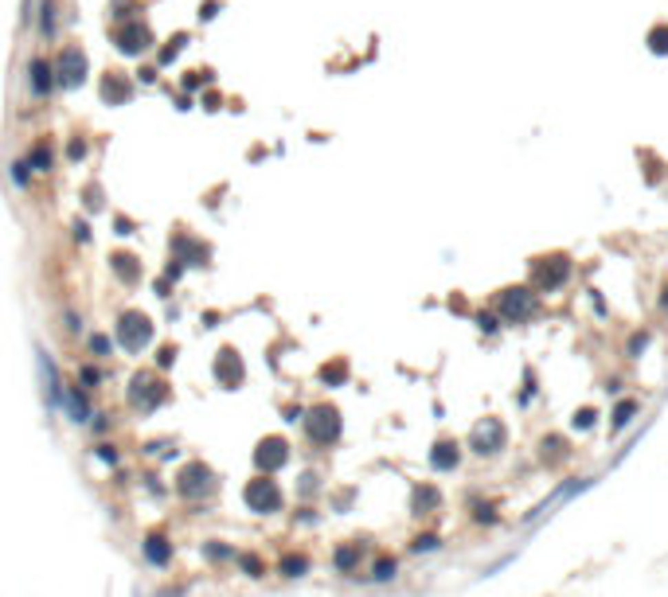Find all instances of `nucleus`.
Segmentation results:
<instances>
[{"label": "nucleus", "mask_w": 668, "mask_h": 597, "mask_svg": "<svg viewBox=\"0 0 668 597\" xmlns=\"http://www.w3.org/2000/svg\"><path fill=\"white\" fill-rule=\"evenodd\" d=\"M207 558H231V550L227 547H207Z\"/></svg>", "instance_id": "nucleus-47"}, {"label": "nucleus", "mask_w": 668, "mask_h": 597, "mask_svg": "<svg viewBox=\"0 0 668 597\" xmlns=\"http://www.w3.org/2000/svg\"><path fill=\"white\" fill-rule=\"evenodd\" d=\"M341 410L328 406V402H321V406H313L309 414H305V433H309V442L316 445H332L336 437H341Z\"/></svg>", "instance_id": "nucleus-4"}, {"label": "nucleus", "mask_w": 668, "mask_h": 597, "mask_svg": "<svg viewBox=\"0 0 668 597\" xmlns=\"http://www.w3.org/2000/svg\"><path fill=\"white\" fill-rule=\"evenodd\" d=\"M129 402L137 410H157L160 402H169V387L157 371H137L129 379Z\"/></svg>", "instance_id": "nucleus-2"}, {"label": "nucleus", "mask_w": 668, "mask_h": 597, "mask_svg": "<svg viewBox=\"0 0 668 597\" xmlns=\"http://www.w3.org/2000/svg\"><path fill=\"white\" fill-rule=\"evenodd\" d=\"M67 156H71V160H83V156H86V141H71V144H67Z\"/></svg>", "instance_id": "nucleus-43"}, {"label": "nucleus", "mask_w": 668, "mask_h": 597, "mask_svg": "<svg viewBox=\"0 0 668 597\" xmlns=\"http://www.w3.org/2000/svg\"><path fill=\"white\" fill-rule=\"evenodd\" d=\"M109 262H114V274L122 277L125 285H137V277H141V262H137V254H114Z\"/></svg>", "instance_id": "nucleus-19"}, {"label": "nucleus", "mask_w": 668, "mask_h": 597, "mask_svg": "<svg viewBox=\"0 0 668 597\" xmlns=\"http://www.w3.org/2000/svg\"><path fill=\"white\" fill-rule=\"evenodd\" d=\"M594 418H598L594 410H590V406H583V410H574L571 426H574V430H590V426H594Z\"/></svg>", "instance_id": "nucleus-33"}, {"label": "nucleus", "mask_w": 668, "mask_h": 597, "mask_svg": "<svg viewBox=\"0 0 668 597\" xmlns=\"http://www.w3.org/2000/svg\"><path fill=\"white\" fill-rule=\"evenodd\" d=\"M59 406L67 410V418H71L74 426L90 422V402H86V387H67V382H63V398H59Z\"/></svg>", "instance_id": "nucleus-16"}, {"label": "nucleus", "mask_w": 668, "mask_h": 597, "mask_svg": "<svg viewBox=\"0 0 668 597\" xmlns=\"http://www.w3.org/2000/svg\"><path fill=\"white\" fill-rule=\"evenodd\" d=\"M457 461H462V445H457V442H438L434 449H430V465H434L438 473L457 468Z\"/></svg>", "instance_id": "nucleus-17"}, {"label": "nucleus", "mask_w": 668, "mask_h": 597, "mask_svg": "<svg viewBox=\"0 0 668 597\" xmlns=\"http://www.w3.org/2000/svg\"><path fill=\"white\" fill-rule=\"evenodd\" d=\"M86 344H90V356H109V340H106L102 332H94L90 340H86Z\"/></svg>", "instance_id": "nucleus-37"}, {"label": "nucleus", "mask_w": 668, "mask_h": 597, "mask_svg": "<svg viewBox=\"0 0 668 597\" xmlns=\"http://www.w3.org/2000/svg\"><path fill=\"white\" fill-rule=\"evenodd\" d=\"M477 328H481V332H497L500 324H497V316H493V312H481V316H477Z\"/></svg>", "instance_id": "nucleus-40"}, {"label": "nucleus", "mask_w": 668, "mask_h": 597, "mask_svg": "<svg viewBox=\"0 0 668 597\" xmlns=\"http://www.w3.org/2000/svg\"><path fill=\"white\" fill-rule=\"evenodd\" d=\"M149 340H153V321H149L141 309H125L122 316H118V344L129 351V356H137V351H145Z\"/></svg>", "instance_id": "nucleus-1"}, {"label": "nucleus", "mask_w": 668, "mask_h": 597, "mask_svg": "<svg viewBox=\"0 0 668 597\" xmlns=\"http://www.w3.org/2000/svg\"><path fill=\"white\" fill-rule=\"evenodd\" d=\"M438 500H442V496H438V488H414V512H418V515L430 512Z\"/></svg>", "instance_id": "nucleus-27"}, {"label": "nucleus", "mask_w": 668, "mask_h": 597, "mask_svg": "<svg viewBox=\"0 0 668 597\" xmlns=\"http://www.w3.org/2000/svg\"><path fill=\"white\" fill-rule=\"evenodd\" d=\"M660 305H668V285H665V297H660Z\"/></svg>", "instance_id": "nucleus-51"}, {"label": "nucleus", "mask_w": 668, "mask_h": 597, "mask_svg": "<svg viewBox=\"0 0 668 597\" xmlns=\"http://www.w3.org/2000/svg\"><path fill=\"white\" fill-rule=\"evenodd\" d=\"M633 414H637V402H633V398H621L618 410H614V430H625V426L633 422Z\"/></svg>", "instance_id": "nucleus-25"}, {"label": "nucleus", "mask_w": 668, "mask_h": 597, "mask_svg": "<svg viewBox=\"0 0 668 597\" xmlns=\"http://www.w3.org/2000/svg\"><path fill=\"white\" fill-rule=\"evenodd\" d=\"M86 74H90L86 51L74 47V43H67V47L59 51V59H55V86H63V90H78V86L86 83Z\"/></svg>", "instance_id": "nucleus-3"}, {"label": "nucleus", "mask_w": 668, "mask_h": 597, "mask_svg": "<svg viewBox=\"0 0 668 597\" xmlns=\"http://www.w3.org/2000/svg\"><path fill=\"white\" fill-rule=\"evenodd\" d=\"M497 309H500V316H504L508 324H520V321H528V316L535 312V293L528 285H512V289L500 293Z\"/></svg>", "instance_id": "nucleus-8"}, {"label": "nucleus", "mask_w": 668, "mask_h": 597, "mask_svg": "<svg viewBox=\"0 0 668 597\" xmlns=\"http://www.w3.org/2000/svg\"><path fill=\"white\" fill-rule=\"evenodd\" d=\"M532 277H535V289L551 293V289H559L563 281L571 277V258H567V254H547V258L535 262Z\"/></svg>", "instance_id": "nucleus-9"}, {"label": "nucleus", "mask_w": 668, "mask_h": 597, "mask_svg": "<svg viewBox=\"0 0 668 597\" xmlns=\"http://www.w3.org/2000/svg\"><path fill=\"white\" fill-rule=\"evenodd\" d=\"M176 488H180L184 500H204V496H211V492L219 488V477L204 465V461H188V465L180 468Z\"/></svg>", "instance_id": "nucleus-5"}, {"label": "nucleus", "mask_w": 668, "mask_h": 597, "mask_svg": "<svg viewBox=\"0 0 668 597\" xmlns=\"http://www.w3.org/2000/svg\"><path fill=\"white\" fill-rule=\"evenodd\" d=\"M278 570L285 574V578H301V574L309 570V558H305V554H281Z\"/></svg>", "instance_id": "nucleus-23"}, {"label": "nucleus", "mask_w": 668, "mask_h": 597, "mask_svg": "<svg viewBox=\"0 0 668 597\" xmlns=\"http://www.w3.org/2000/svg\"><path fill=\"white\" fill-rule=\"evenodd\" d=\"M188 43H192V36H184V32H180V36H172V39H169V47L157 55V67H169V63L180 55V47H188Z\"/></svg>", "instance_id": "nucleus-24"}, {"label": "nucleus", "mask_w": 668, "mask_h": 597, "mask_svg": "<svg viewBox=\"0 0 668 597\" xmlns=\"http://www.w3.org/2000/svg\"><path fill=\"white\" fill-rule=\"evenodd\" d=\"M211 83V71H192V74H184V90H200V86Z\"/></svg>", "instance_id": "nucleus-34"}, {"label": "nucleus", "mask_w": 668, "mask_h": 597, "mask_svg": "<svg viewBox=\"0 0 668 597\" xmlns=\"http://www.w3.org/2000/svg\"><path fill=\"white\" fill-rule=\"evenodd\" d=\"M219 12H223V4H215V0H207L204 8H200V20H215Z\"/></svg>", "instance_id": "nucleus-42"}, {"label": "nucleus", "mask_w": 668, "mask_h": 597, "mask_svg": "<svg viewBox=\"0 0 668 597\" xmlns=\"http://www.w3.org/2000/svg\"><path fill=\"white\" fill-rule=\"evenodd\" d=\"M504 442H508V433H504V422L500 418H485L473 426V437H469V445H473V453H500L504 449Z\"/></svg>", "instance_id": "nucleus-11"}, {"label": "nucleus", "mask_w": 668, "mask_h": 597, "mask_svg": "<svg viewBox=\"0 0 668 597\" xmlns=\"http://www.w3.org/2000/svg\"><path fill=\"white\" fill-rule=\"evenodd\" d=\"M55 20H59V12H55V0H39L36 24H39V36H43V39L55 36Z\"/></svg>", "instance_id": "nucleus-20"}, {"label": "nucleus", "mask_w": 668, "mask_h": 597, "mask_svg": "<svg viewBox=\"0 0 668 597\" xmlns=\"http://www.w3.org/2000/svg\"><path fill=\"white\" fill-rule=\"evenodd\" d=\"M74 239H78V242H86V239H90V230H86V223H83V219L74 223Z\"/></svg>", "instance_id": "nucleus-49"}, {"label": "nucleus", "mask_w": 668, "mask_h": 597, "mask_svg": "<svg viewBox=\"0 0 668 597\" xmlns=\"http://www.w3.org/2000/svg\"><path fill=\"white\" fill-rule=\"evenodd\" d=\"M39 379H43V394H47V406H59V398H63V379H59V371H55V359L39 347Z\"/></svg>", "instance_id": "nucleus-15"}, {"label": "nucleus", "mask_w": 668, "mask_h": 597, "mask_svg": "<svg viewBox=\"0 0 668 597\" xmlns=\"http://www.w3.org/2000/svg\"><path fill=\"white\" fill-rule=\"evenodd\" d=\"M239 566H243L250 578H262V558H258V554H243V558H239Z\"/></svg>", "instance_id": "nucleus-36"}, {"label": "nucleus", "mask_w": 668, "mask_h": 597, "mask_svg": "<svg viewBox=\"0 0 668 597\" xmlns=\"http://www.w3.org/2000/svg\"><path fill=\"white\" fill-rule=\"evenodd\" d=\"M137 74H141V83H153V78H157V71H153V67H141Z\"/></svg>", "instance_id": "nucleus-50"}, {"label": "nucleus", "mask_w": 668, "mask_h": 597, "mask_svg": "<svg viewBox=\"0 0 668 597\" xmlns=\"http://www.w3.org/2000/svg\"><path fill=\"white\" fill-rule=\"evenodd\" d=\"M215 379H219V387H227V391H235V387L243 382V359H239L235 347H223V351L215 356Z\"/></svg>", "instance_id": "nucleus-14"}, {"label": "nucleus", "mask_w": 668, "mask_h": 597, "mask_svg": "<svg viewBox=\"0 0 668 597\" xmlns=\"http://www.w3.org/2000/svg\"><path fill=\"white\" fill-rule=\"evenodd\" d=\"M285 461H290V442L278 437V433H266V437L255 445V468L258 473H278Z\"/></svg>", "instance_id": "nucleus-10"}, {"label": "nucleus", "mask_w": 668, "mask_h": 597, "mask_svg": "<svg viewBox=\"0 0 668 597\" xmlns=\"http://www.w3.org/2000/svg\"><path fill=\"white\" fill-rule=\"evenodd\" d=\"M137 8H141V0H114V4H109L114 20H133Z\"/></svg>", "instance_id": "nucleus-30"}, {"label": "nucleus", "mask_w": 668, "mask_h": 597, "mask_svg": "<svg viewBox=\"0 0 668 597\" xmlns=\"http://www.w3.org/2000/svg\"><path fill=\"white\" fill-rule=\"evenodd\" d=\"M172 359H176V347L164 344V347H160V367H172Z\"/></svg>", "instance_id": "nucleus-45"}, {"label": "nucleus", "mask_w": 668, "mask_h": 597, "mask_svg": "<svg viewBox=\"0 0 668 597\" xmlns=\"http://www.w3.org/2000/svg\"><path fill=\"white\" fill-rule=\"evenodd\" d=\"M563 457H567V442H563V437H543V461L555 465V461H563Z\"/></svg>", "instance_id": "nucleus-28"}, {"label": "nucleus", "mask_w": 668, "mask_h": 597, "mask_svg": "<svg viewBox=\"0 0 668 597\" xmlns=\"http://www.w3.org/2000/svg\"><path fill=\"white\" fill-rule=\"evenodd\" d=\"M145 558L153 562V566H169V562H172V547H169V539L153 531V535L145 539Z\"/></svg>", "instance_id": "nucleus-18"}, {"label": "nucleus", "mask_w": 668, "mask_h": 597, "mask_svg": "<svg viewBox=\"0 0 668 597\" xmlns=\"http://www.w3.org/2000/svg\"><path fill=\"white\" fill-rule=\"evenodd\" d=\"M114 230H118V235H133V223H129V219H118V223H114Z\"/></svg>", "instance_id": "nucleus-48"}, {"label": "nucleus", "mask_w": 668, "mask_h": 597, "mask_svg": "<svg viewBox=\"0 0 668 597\" xmlns=\"http://www.w3.org/2000/svg\"><path fill=\"white\" fill-rule=\"evenodd\" d=\"M371 578H376V582H391V578H395V558H387V554H383V558H376V566H371Z\"/></svg>", "instance_id": "nucleus-31"}, {"label": "nucleus", "mask_w": 668, "mask_h": 597, "mask_svg": "<svg viewBox=\"0 0 668 597\" xmlns=\"http://www.w3.org/2000/svg\"><path fill=\"white\" fill-rule=\"evenodd\" d=\"M649 51L653 55H668V24H656L649 32Z\"/></svg>", "instance_id": "nucleus-26"}, {"label": "nucleus", "mask_w": 668, "mask_h": 597, "mask_svg": "<svg viewBox=\"0 0 668 597\" xmlns=\"http://www.w3.org/2000/svg\"><path fill=\"white\" fill-rule=\"evenodd\" d=\"M94 453H98V461H106V465H118V453H114V445H98Z\"/></svg>", "instance_id": "nucleus-41"}, {"label": "nucleus", "mask_w": 668, "mask_h": 597, "mask_svg": "<svg viewBox=\"0 0 668 597\" xmlns=\"http://www.w3.org/2000/svg\"><path fill=\"white\" fill-rule=\"evenodd\" d=\"M98 382H102V371L86 363V367L78 371V387H86V391H90V387H98Z\"/></svg>", "instance_id": "nucleus-35"}, {"label": "nucleus", "mask_w": 668, "mask_h": 597, "mask_svg": "<svg viewBox=\"0 0 668 597\" xmlns=\"http://www.w3.org/2000/svg\"><path fill=\"white\" fill-rule=\"evenodd\" d=\"M473 519H477V523H493L497 515H493V508L485 503V508H477V512H473Z\"/></svg>", "instance_id": "nucleus-46"}, {"label": "nucleus", "mask_w": 668, "mask_h": 597, "mask_svg": "<svg viewBox=\"0 0 668 597\" xmlns=\"http://www.w3.org/2000/svg\"><path fill=\"white\" fill-rule=\"evenodd\" d=\"M28 168H32V172H51V168H55V156H51L47 141H39L36 149L28 153Z\"/></svg>", "instance_id": "nucleus-21"}, {"label": "nucleus", "mask_w": 668, "mask_h": 597, "mask_svg": "<svg viewBox=\"0 0 668 597\" xmlns=\"http://www.w3.org/2000/svg\"><path fill=\"white\" fill-rule=\"evenodd\" d=\"M102 207H106V204H102V191H98V188H86V211H94V215H98Z\"/></svg>", "instance_id": "nucleus-38"}, {"label": "nucleus", "mask_w": 668, "mask_h": 597, "mask_svg": "<svg viewBox=\"0 0 668 597\" xmlns=\"http://www.w3.org/2000/svg\"><path fill=\"white\" fill-rule=\"evenodd\" d=\"M411 550H438V535H418L411 543Z\"/></svg>", "instance_id": "nucleus-39"}, {"label": "nucleus", "mask_w": 668, "mask_h": 597, "mask_svg": "<svg viewBox=\"0 0 668 597\" xmlns=\"http://www.w3.org/2000/svg\"><path fill=\"white\" fill-rule=\"evenodd\" d=\"M12 184H16V188H28V184H32V168H28V160H16V164H12Z\"/></svg>", "instance_id": "nucleus-32"}, {"label": "nucleus", "mask_w": 668, "mask_h": 597, "mask_svg": "<svg viewBox=\"0 0 668 597\" xmlns=\"http://www.w3.org/2000/svg\"><path fill=\"white\" fill-rule=\"evenodd\" d=\"M157 39H153V32H149V24L145 20H125V28H118L114 32V47L122 51V55H129V59H141L149 47H153Z\"/></svg>", "instance_id": "nucleus-7"}, {"label": "nucleus", "mask_w": 668, "mask_h": 597, "mask_svg": "<svg viewBox=\"0 0 668 597\" xmlns=\"http://www.w3.org/2000/svg\"><path fill=\"white\" fill-rule=\"evenodd\" d=\"M98 98H102V106H125L133 98V83L118 71H106L98 78Z\"/></svg>", "instance_id": "nucleus-13"}, {"label": "nucleus", "mask_w": 668, "mask_h": 597, "mask_svg": "<svg viewBox=\"0 0 668 597\" xmlns=\"http://www.w3.org/2000/svg\"><path fill=\"white\" fill-rule=\"evenodd\" d=\"M243 500H246V508H250V512L270 515V512H278V508H281V488L270 480V473H262V477L246 480Z\"/></svg>", "instance_id": "nucleus-6"}, {"label": "nucleus", "mask_w": 668, "mask_h": 597, "mask_svg": "<svg viewBox=\"0 0 668 597\" xmlns=\"http://www.w3.org/2000/svg\"><path fill=\"white\" fill-rule=\"evenodd\" d=\"M645 344H649V332L633 336V340H629V356H637V351H645Z\"/></svg>", "instance_id": "nucleus-44"}, {"label": "nucleus", "mask_w": 668, "mask_h": 597, "mask_svg": "<svg viewBox=\"0 0 668 597\" xmlns=\"http://www.w3.org/2000/svg\"><path fill=\"white\" fill-rule=\"evenodd\" d=\"M332 562H336V570H344V574H348V570L356 566V562H360V547H341L336 554H332Z\"/></svg>", "instance_id": "nucleus-29"}, {"label": "nucleus", "mask_w": 668, "mask_h": 597, "mask_svg": "<svg viewBox=\"0 0 668 597\" xmlns=\"http://www.w3.org/2000/svg\"><path fill=\"white\" fill-rule=\"evenodd\" d=\"M344 379H348V363L344 359H332V363L321 367V382H328V387H341Z\"/></svg>", "instance_id": "nucleus-22"}, {"label": "nucleus", "mask_w": 668, "mask_h": 597, "mask_svg": "<svg viewBox=\"0 0 668 597\" xmlns=\"http://www.w3.org/2000/svg\"><path fill=\"white\" fill-rule=\"evenodd\" d=\"M24 71H28V94L43 102V98H47L51 90H55V67H51V63L43 59V55H32Z\"/></svg>", "instance_id": "nucleus-12"}]
</instances>
